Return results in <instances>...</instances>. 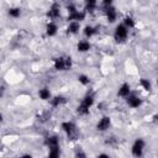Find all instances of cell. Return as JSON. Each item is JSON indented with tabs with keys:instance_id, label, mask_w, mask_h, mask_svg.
I'll return each instance as SVG.
<instances>
[{
	"instance_id": "obj_9",
	"label": "cell",
	"mask_w": 158,
	"mask_h": 158,
	"mask_svg": "<svg viewBox=\"0 0 158 158\" xmlns=\"http://www.w3.org/2000/svg\"><path fill=\"white\" fill-rule=\"evenodd\" d=\"M59 15H60V6L56 2L52 4V6L49 7V10L47 12V16L49 19H57V17H59Z\"/></svg>"
},
{
	"instance_id": "obj_22",
	"label": "cell",
	"mask_w": 158,
	"mask_h": 158,
	"mask_svg": "<svg viewBox=\"0 0 158 158\" xmlns=\"http://www.w3.org/2000/svg\"><path fill=\"white\" fill-rule=\"evenodd\" d=\"M123 25L127 27V28H132L135 27V20L131 17V16H126L123 19Z\"/></svg>"
},
{
	"instance_id": "obj_6",
	"label": "cell",
	"mask_w": 158,
	"mask_h": 158,
	"mask_svg": "<svg viewBox=\"0 0 158 158\" xmlns=\"http://www.w3.org/2000/svg\"><path fill=\"white\" fill-rule=\"evenodd\" d=\"M110 126H111V118H110L109 116H102V117L99 120V122L96 123V130L104 132V131L109 130Z\"/></svg>"
},
{
	"instance_id": "obj_18",
	"label": "cell",
	"mask_w": 158,
	"mask_h": 158,
	"mask_svg": "<svg viewBox=\"0 0 158 158\" xmlns=\"http://www.w3.org/2000/svg\"><path fill=\"white\" fill-rule=\"evenodd\" d=\"M98 0H85V10L88 12H93L96 7Z\"/></svg>"
},
{
	"instance_id": "obj_16",
	"label": "cell",
	"mask_w": 158,
	"mask_h": 158,
	"mask_svg": "<svg viewBox=\"0 0 158 158\" xmlns=\"http://www.w3.org/2000/svg\"><path fill=\"white\" fill-rule=\"evenodd\" d=\"M46 144L48 146V148H58L59 147V141L56 136H51L46 139Z\"/></svg>"
},
{
	"instance_id": "obj_8",
	"label": "cell",
	"mask_w": 158,
	"mask_h": 158,
	"mask_svg": "<svg viewBox=\"0 0 158 158\" xmlns=\"http://www.w3.org/2000/svg\"><path fill=\"white\" fill-rule=\"evenodd\" d=\"M126 102H127V105H128L130 107H132V109H137V107H139L141 104H142L141 99H139L137 95H135V94H130V95L126 98Z\"/></svg>"
},
{
	"instance_id": "obj_17",
	"label": "cell",
	"mask_w": 158,
	"mask_h": 158,
	"mask_svg": "<svg viewBox=\"0 0 158 158\" xmlns=\"http://www.w3.org/2000/svg\"><path fill=\"white\" fill-rule=\"evenodd\" d=\"M38 96L42 100H49L51 99V91L48 88H42L38 90Z\"/></svg>"
},
{
	"instance_id": "obj_4",
	"label": "cell",
	"mask_w": 158,
	"mask_h": 158,
	"mask_svg": "<svg viewBox=\"0 0 158 158\" xmlns=\"http://www.w3.org/2000/svg\"><path fill=\"white\" fill-rule=\"evenodd\" d=\"M62 130L67 133V136H68V138L69 139H77L78 138V130H77V126L73 123V122H70V121H65V122H63L62 123Z\"/></svg>"
},
{
	"instance_id": "obj_3",
	"label": "cell",
	"mask_w": 158,
	"mask_h": 158,
	"mask_svg": "<svg viewBox=\"0 0 158 158\" xmlns=\"http://www.w3.org/2000/svg\"><path fill=\"white\" fill-rule=\"evenodd\" d=\"M54 68L57 70H68L72 68V58L70 57H58L54 59Z\"/></svg>"
},
{
	"instance_id": "obj_26",
	"label": "cell",
	"mask_w": 158,
	"mask_h": 158,
	"mask_svg": "<svg viewBox=\"0 0 158 158\" xmlns=\"http://www.w3.org/2000/svg\"><path fill=\"white\" fill-rule=\"evenodd\" d=\"M112 2H114V0H102V4L105 6H110V5H112Z\"/></svg>"
},
{
	"instance_id": "obj_14",
	"label": "cell",
	"mask_w": 158,
	"mask_h": 158,
	"mask_svg": "<svg viewBox=\"0 0 158 158\" xmlns=\"http://www.w3.org/2000/svg\"><path fill=\"white\" fill-rule=\"evenodd\" d=\"M65 101H67V99H65L64 96L57 95V96H54L53 99H51V105H52L53 107H58V106H60L62 104H64Z\"/></svg>"
},
{
	"instance_id": "obj_27",
	"label": "cell",
	"mask_w": 158,
	"mask_h": 158,
	"mask_svg": "<svg viewBox=\"0 0 158 158\" xmlns=\"http://www.w3.org/2000/svg\"><path fill=\"white\" fill-rule=\"evenodd\" d=\"M152 121H153L156 125H158V114H156V115L152 117Z\"/></svg>"
},
{
	"instance_id": "obj_13",
	"label": "cell",
	"mask_w": 158,
	"mask_h": 158,
	"mask_svg": "<svg viewBox=\"0 0 158 158\" xmlns=\"http://www.w3.org/2000/svg\"><path fill=\"white\" fill-rule=\"evenodd\" d=\"M57 31H58V27H57V25L54 22H48L47 23V26H46V33H47V36L53 37V36L57 35Z\"/></svg>"
},
{
	"instance_id": "obj_15",
	"label": "cell",
	"mask_w": 158,
	"mask_h": 158,
	"mask_svg": "<svg viewBox=\"0 0 158 158\" xmlns=\"http://www.w3.org/2000/svg\"><path fill=\"white\" fill-rule=\"evenodd\" d=\"M80 104H83L84 106H86V107H91L93 106V104H94V95L93 94H86L84 98H83V100H81V102Z\"/></svg>"
},
{
	"instance_id": "obj_12",
	"label": "cell",
	"mask_w": 158,
	"mask_h": 158,
	"mask_svg": "<svg viewBox=\"0 0 158 158\" xmlns=\"http://www.w3.org/2000/svg\"><path fill=\"white\" fill-rule=\"evenodd\" d=\"M90 47H91V44H90V42L86 41V40H81V41H79L78 44H77V49H78L79 52H81V53L88 52V51L90 49Z\"/></svg>"
},
{
	"instance_id": "obj_25",
	"label": "cell",
	"mask_w": 158,
	"mask_h": 158,
	"mask_svg": "<svg viewBox=\"0 0 158 158\" xmlns=\"http://www.w3.org/2000/svg\"><path fill=\"white\" fill-rule=\"evenodd\" d=\"M58 156H59V147L58 148H49V152H48L49 158H56Z\"/></svg>"
},
{
	"instance_id": "obj_20",
	"label": "cell",
	"mask_w": 158,
	"mask_h": 158,
	"mask_svg": "<svg viewBox=\"0 0 158 158\" xmlns=\"http://www.w3.org/2000/svg\"><path fill=\"white\" fill-rule=\"evenodd\" d=\"M21 15V9L20 7H10L9 9V16L14 17V19H17L20 17Z\"/></svg>"
},
{
	"instance_id": "obj_19",
	"label": "cell",
	"mask_w": 158,
	"mask_h": 158,
	"mask_svg": "<svg viewBox=\"0 0 158 158\" xmlns=\"http://www.w3.org/2000/svg\"><path fill=\"white\" fill-rule=\"evenodd\" d=\"M139 85H141L146 91H151V90H152V84H151V81H149L148 79H146V78H142V79L139 80Z\"/></svg>"
},
{
	"instance_id": "obj_11",
	"label": "cell",
	"mask_w": 158,
	"mask_h": 158,
	"mask_svg": "<svg viewBox=\"0 0 158 158\" xmlns=\"http://www.w3.org/2000/svg\"><path fill=\"white\" fill-rule=\"evenodd\" d=\"M80 30V22L78 21H69V25L67 27V32L70 33V35H75L78 33Z\"/></svg>"
},
{
	"instance_id": "obj_1",
	"label": "cell",
	"mask_w": 158,
	"mask_h": 158,
	"mask_svg": "<svg viewBox=\"0 0 158 158\" xmlns=\"http://www.w3.org/2000/svg\"><path fill=\"white\" fill-rule=\"evenodd\" d=\"M128 36V28L123 25V23H120L116 26L115 28V32H114V38L117 43H123L126 41Z\"/></svg>"
},
{
	"instance_id": "obj_7",
	"label": "cell",
	"mask_w": 158,
	"mask_h": 158,
	"mask_svg": "<svg viewBox=\"0 0 158 158\" xmlns=\"http://www.w3.org/2000/svg\"><path fill=\"white\" fill-rule=\"evenodd\" d=\"M105 16H106V20H107V22H110V23L115 22V21H116V17H117V12H116V9H115L112 5H110V6H106V7H105Z\"/></svg>"
},
{
	"instance_id": "obj_23",
	"label": "cell",
	"mask_w": 158,
	"mask_h": 158,
	"mask_svg": "<svg viewBox=\"0 0 158 158\" xmlns=\"http://www.w3.org/2000/svg\"><path fill=\"white\" fill-rule=\"evenodd\" d=\"M89 107H86V106H84L83 104H80L78 107H77V112L79 114V115H81V116H84V115H88L89 114Z\"/></svg>"
},
{
	"instance_id": "obj_10",
	"label": "cell",
	"mask_w": 158,
	"mask_h": 158,
	"mask_svg": "<svg viewBox=\"0 0 158 158\" xmlns=\"http://www.w3.org/2000/svg\"><path fill=\"white\" fill-rule=\"evenodd\" d=\"M130 94H131V86H130L128 83H123V84L118 88V90H117V95H118L120 98H127Z\"/></svg>"
},
{
	"instance_id": "obj_28",
	"label": "cell",
	"mask_w": 158,
	"mask_h": 158,
	"mask_svg": "<svg viewBox=\"0 0 158 158\" xmlns=\"http://www.w3.org/2000/svg\"><path fill=\"white\" fill-rule=\"evenodd\" d=\"M98 157H106V158H107V157H109V156H107V154H99V156H98Z\"/></svg>"
},
{
	"instance_id": "obj_24",
	"label": "cell",
	"mask_w": 158,
	"mask_h": 158,
	"mask_svg": "<svg viewBox=\"0 0 158 158\" xmlns=\"http://www.w3.org/2000/svg\"><path fill=\"white\" fill-rule=\"evenodd\" d=\"M78 80H79V83H80L81 85H88V84L90 83L89 77H88V75H85V74H80V75L78 77Z\"/></svg>"
},
{
	"instance_id": "obj_5",
	"label": "cell",
	"mask_w": 158,
	"mask_h": 158,
	"mask_svg": "<svg viewBox=\"0 0 158 158\" xmlns=\"http://www.w3.org/2000/svg\"><path fill=\"white\" fill-rule=\"evenodd\" d=\"M143 148H144V141L141 139V138L136 139L135 143L132 144V148H131L132 154H133L135 157H141L142 153H143Z\"/></svg>"
},
{
	"instance_id": "obj_2",
	"label": "cell",
	"mask_w": 158,
	"mask_h": 158,
	"mask_svg": "<svg viewBox=\"0 0 158 158\" xmlns=\"http://www.w3.org/2000/svg\"><path fill=\"white\" fill-rule=\"evenodd\" d=\"M68 10V21H83L85 19V12L84 11H79L74 5H69L67 7Z\"/></svg>"
},
{
	"instance_id": "obj_29",
	"label": "cell",
	"mask_w": 158,
	"mask_h": 158,
	"mask_svg": "<svg viewBox=\"0 0 158 158\" xmlns=\"http://www.w3.org/2000/svg\"><path fill=\"white\" fill-rule=\"evenodd\" d=\"M157 85H158V79H157Z\"/></svg>"
},
{
	"instance_id": "obj_21",
	"label": "cell",
	"mask_w": 158,
	"mask_h": 158,
	"mask_svg": "<svg viewBox=\"0 0 158 158\" xmlns=\"http://www.w3.org/2000/svg\"><path fill=\"white\" fill-rule=\"evenodd\" d=\"M95 33H96V28L95 27H93V26H85L84 27V35L86 37H91Z\"/></svg>"
}]
</instances>
